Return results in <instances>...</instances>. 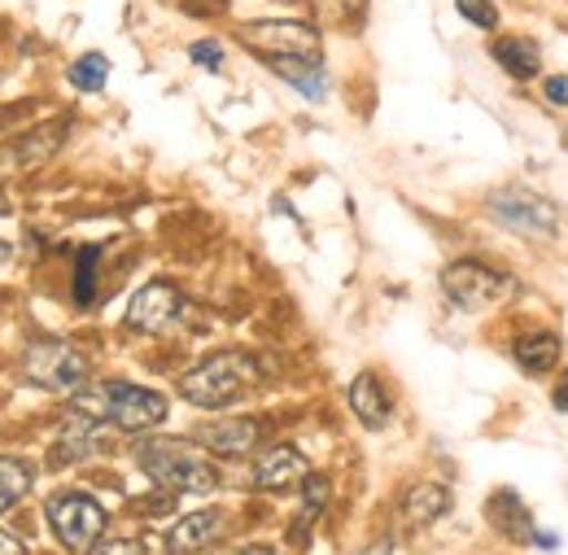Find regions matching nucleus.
I'll list each match as a JSON object with an SVG mask.
<instances>
[{"instance_id": "nucleus-17", "label": "nucleus", "mask_w": 568, "mask_h": 555, "mask_svg": "<svg viewBox=\"0 0 568 555\" xmlns=\"http://www.w3.org/2000/svg\"><path fill=\"white\" fill-rule=\"evenodd\" d=\"M516 367L525 372V376H547L556 363H560V337L556 333H525L516 346Z\"/></svg>"}, {"instance_id": "nucleus-2", "label": "nucleus", "mask_w": 568, "mask_h": 555, "mask_svg": "<svg viewBox=\"0 0 568 555\" xmlns=\"http://www.w3.org/2000/svg\"><path fill=\"white\" fill-rule=\"evenodd\" d=\"M258 363L254 354H241V350H223V354H211L206 363H197L193 372H184L180 381V394L184 403L202 407V412H223L232 403H241L254 385H258Z\"/></svg>"}, {"instance_id": "nucleus-15", "label": "nucleus", "mask_w": 568, "mask_h": 555, "mask_svg": "<svg viewBox=\"0 0 568 555\" xmlns=\"http://www.w3.org/2000/svg\"><path fill=\"white\" fill-rule=\"evenodd\" d=\"M351 412H355L367 428H385L389 424V394H385V385H381V376H372V372H363L355 376V385H351Z\"/></svg>"}, {"instance_id": "nucleus-3", "label": "nucleus", "mask_w": 568, "mask_h": 555, "mask_svg": "<svg viewBox=\"0 0 568 555\" xmlns=\"http://www.w3.org/2000/svg\"><path fill=\"white\" fill-rule=\"evenodd\" d=\"M136 460L141 468L171 494H214L219 490V473L214 464L193 446V442H180V437H149L136 446Z\"/></svg>"}, {"instance_id": "nucleus-32", "label": "nucleus", "mask_w": 568, "mask_h": 555, "mask_svg": "<svg viewBox=\"0 0 568 555\" xmlns=\"http://www.w3.org/2000/svg\"><path fill=\"white\" fill-rule=\"evenodd\" d=\"M236 555H276L272 547H263V543H254V547H241Z\"/></svg>"}, {"instance_id": "nucleus-8", "label": "nucleus", "mask_w": 568, "mask_h": 555, "mask_svg": "<svg viewBox=\"0 0 568 555\" xmlns=\"http://www.w3.org/2000/svg\"><path fill=\"white\" fill-rule=\"evenodd\" d=\"M241 40L263 53V58H302V62H320V31L306 27V22H245L241 27Z\"/></svg>"}, {"instance_id": "nucleus-24", "label": "nucleus", "mask_w": 568, "mask_h": 555, "mask_svg": "<svg viewBox=\"0 0 568 555\" xmlns=\"http://www.w3.org/2000/svg\"><path fill=\"white\" fill-rule=\"evenodd\" d=\"M455 9H459V18H464V22H473L477 31H495L498 27L495 0H455Z\"/></svg>"}, {"instance_id": "nucleus-9", "label": "nucleus", "mask_w": 568, "mask_h": 555, "mask_svg": "<svg viewBox=\"0 0 568 555\" xmlns=\"http://www.w3.org/2000/svg\"><path fill=\"white\" fill-rule=\"evenodd\" d=\"M180 311H184L180 289H175L171 280H153V284H144L141 293L132 297V306H128V329H136V333H166V329L180 320Z\"/></svg>"}, {"instance_id": "nucleus-13", "label": "nucleus", "mask_w": 568, "mask_h": 555, "mask_svg": "<svg viewBox=\"0 0 568 555\" xmlns=\"http://www.w3.org/2000/svg\"><path fill=\"white\" fill-rule=\"evenodd\" d=\"M486 521L495 525L503 538H511V543H534V521H529V507L520 503V494L516 490H498L495 498L486 503Z\"/></svg>"}, {"instance_id": "nucleus-14", "label": "nucleus", "mask_w": 568, "mask_h": 555, "mask_svg": "<svg viewBox=\"0 0 568 555\" xmlns=\"http://www.w3.org/2000/svg\"><path fill=\"white\" fill-rule=\"evenodd\" d=\"M495 62L507 70L511 79L529 83V79L542 74V49H538V40H529V36H503V40H495Z\"/></svg>"}, {"instance_id": "nucleus-34", "label": "nucleus", "mask_w": 568, "mask_h": 555, "mask_svg": "<svg viewBox=\"0 0 568 555\" xmlns=\"http://www.w3.org/2000/svg\"><path fill=\"white\" fill-rule=\"evenodd\" d=\"M4 259H9V245H4V241H0V263H4Z\"/></svg>"}, {"instance_id": "nucleus-25", "label": "nucleus", "mask_w": 568, "mask_h": 555, "mask_svg": "<svg viewBox=\"0 0 568 555\" xmlns=\"http://www.w3.org/2000/svg\"><path fill=\"white\" fill-rule=\"evenodd\" d=\"M189 58H193L197 67H206V70L223 67V49H219L214 40H197V44H189Z\"/></svg>"}, {"instance_id": "nucleus-28", "label": "nucleus", "mask_w": 568, "mask_h": 555, "mask_svg": "<svg viewBox=\"0 0 568 555\" xmlns=\"http://www.w3.org/2000/svg\"><path fill=\"white\" fill-rule=\"evenodd\" d=\"M88 555H141V543H132V538L128 543H97Z\"/></svg>"}, {"instance_id": "nucleus-4", "label": "nucleus", "mask_w": 568, "mask_h": 555, "mask_svg": "<svg viewBox=\"0 0 568 555\" xmlns=\"http://www.w3.org/2000/svg\"><path fill=\"white\" fill-rule=\"evenodd\" d=\"M486 206L495 214V223H503L507 232H516L525 241H551L560 232V210L551 206L542 193H534V189H520V184L495 189L486 198Z\"/></svg>"}, {"instance_id": "nucleus-27", "label": "nucleus", "mask_w": 568, "mask_h": 555, "mask_svg": "<svg viewBox=\"0 0 568 555\" xmlns=\"http://www.w3.org/2000/svg\"><path fill=\"white\" fill-rule=\"evenodd\" d=\"M227 9V0H184V13L193 18H219Z\"/></svg>"}, {"instance_id": "nucleus-12", "label": "nucleus", "mask_w": 568, "mask_h": 555, "mask_svg": "<svg viewBox=\"0 0 568 555\" xmlns=\"http://www.w3.org/2000/svg\"><path fill=\"white\" fill-rule=\"evenodd\" d=\"M306 477V460L297 446H272L254 460V486L258 490H288Z\"/></svg>"}, {"instance_id": "nucleus-23", "label": "nucleus", "mask_w": 568, "mask_h": 555, "mask_svg": "<svg viewBox=\"0 0 568 555\" xmlns=\"http://www.w3.org/2000/svg\"><path fill=\"white\" fill-rule=\"evenodd\" d=\"M97 263H101V250L79 254V268H74V302L79 306H92V297H97Z\"/></svg>"}, {"instance_id": "nucleus-21", "label": "nucleus", "mask_w": 568, "mask_h": 555, "mask_svg": "<svg viewBox=\"0 0 568 555\" xmlns=\"http://www.w3.org/2000/svg\"><path fill=\"white\" fill-rule=\"evenodd\" d=\"M31 464L27 460H13V455H0V512H9V507H18L22 503V494L31 490Z\"/></svg>"}, {"instance_id": "nucleus-26", "label": "nucleus", "mask_w": 568, "mask_h": 555, "mask_svg": "<svg viewBox=\"0 0 568 555\" xmlns=\"http://www.w3.org/2000/svg\"><path fill=\"white\" fill-rule=\"evenodd\" d=\"M542 92H547V101H551V105H568V74H547Z\"/></svg>"}, {"instance_id": "nucleus-19", "label": "nucleus", "mask_w": 568, "mask_h": 555, "mask_svg": "<svg viewBox=\"0 0 568 555\" xmlns=\"http://www.w3.org/2000/svg\"><path fill=\"white\" fill-rule=\"evenodd\" d=\"M446 512H450V490L446 486H416V490H407V498H403L407 525H433V521L446 516Z\"/></svg>"}, {"instance_id": "nucleus-22", "label": "nucleus", "mask_w": 568, "mask_h": 555, "mask_svg": "<svg viewBox=\"0 0 568 555\" xmlns=\"http://www.w3.org/2000/svg\"><path fill=\"white\" fill-rule=\"evenodd\" d=\"M105 79H110V58L105 53H83L71 67V83L79 92H101Z\"/></svg>"}, {"instance_id": "nucleus-31", "label": "nucleus", "mask_w": 568, "mask_h": 555, "mask_svg": "<svg viewBox=\"0 0 568 555\" xmlns=\"http://www.w3.org/2000/svg\"><path fill=\"white\" fill-rule=\"evenodd\" d=\"M346 13H351V22H363V18H367V0H346Z\"/></svg>"}, {"instance_id": "nucleus-7", "label": "nucleus", "mask_w": 568, "mask_h": 555, "mask_svg": "<svg viewBox=\"0 0 568 555\" xmlns=\"http://www.w3.org/2000/svg\"><path fill=\"white\" fill-rule=\"evenodd\" d=\"M22 376L36 390H67L74 394L88 381V359L67 342H31L22 354Z\"/></svg>"}, {"instance_id": "nucleus-30", "label": "nucleus", "mask_w": 568, "mask_h": 555, "mask_svg": "<svg viewBox=\"0 0 568 555\" xmlns=\"http://www.w3.org/2000/svg\"><path fill=\"white\" fill-rule=\"evenodd\" d=\"M551 403H556V412H568V367H565V376H560V390L551 394Z\"/></svg>"}, {"instance_id": "nucleus-20", "label": "nucleus", "mask_w": 568, "mask_h": 555, "mask_svg": "<svg viewBox=\"0 0 568 555\" xmlns=\"http://www.w3.org/2000/svg\"><path fill=\"white\" fill-rule=\"evenodd\" d=\"M328 477L324 473H306L302 477V516L293 521V543H306V525L324 512V503H328Z\"/></svg>"}, {"instance_id": "nucleus-1", "label": "nucleus", "mask_w": 568, "mask_h": 555, "mask_svg": "<svg viewBox=\"0 0 568 555\" xmlns=\"http://www.w3.org/2000/svg\"><path fill=\"white\" fill-rule=\"evenodd\" d=\"M71 412L97 420V424H114L123 433H149L153 424L166 420V398L144 390V385H123V381H110V385H97V390H74Z\"/></svg>"}, {"instance_id": "nucleus-10", "label": "nucleus", "mask_w": 568, "mask_h": 555, "mask_svg": "<svg viewBox=\"0 0 568 555\" xmlns=\"http://www.w3.org/2000/svg\"><path fill=\"white\" fill-rule=\"evenodd\" d=\"M263 437V424L250 416H236V420H214V424H202L197 428V446H206L211 455H250Z\"/></svg>"}, {"instance_id": "nucleus-18", "label": "nucleus", "mask_w": 568, "mask_h": 555, "mask_svg": "<svg viewBox=\"0 0 568 555\" xmlns=\"http://www.w3.org/2000/svg\"><path fill=\"white\" fill-rule=\"evenodd\" d=\"M267 67L281 74L284 83H293L302 97H311V101H320L324 92H328V74L320 62H302V58H267Z\"/></svg>"}, {"instance_id": "nucleus-29", "label": "nucleus", "mask_w": 568, "mask_h": 555, "mask_svg": "<svg viewBox=\"0 0 568 555\" xmlns=\"http://www.w3.org/2000/svg\"><path fill=\"white\" fill-rule=\"evenodd\" d=\"M0 555H27V543H22V538H13L9 529H0Z\"/></svg>"}, {"instance_id": "nucleus-33", "label": "nucleus", "mask_w": 568, "mask_h": 555, "mask_svg": "<svg viewBox=\"0 0 568 555\" xmlns=\"http://www.w3.org/2000/svg\"><path fill=\"white\" fill-rule=\"evenodd\" d=\"M363 555H394V543H376V547H367Z\"/></svg>"}, {"instance_id": "nucleus-5", "label": "nucleus", "mask_w": 568, "mask_h": 555, "mask_svg": "<svg viewBox=\"0 0 568 555\" xmlns=\"http://www.w3.org/2000/svg\"><path fill=\"white\" fill-rule=\"evenodd\" d=\"M442 289L464 311H490V306L507 302L516 293V280L507 276V272H495V268L477 263V259H459V263H450L442 272Z\"/></svg>"}, {"instance_id": "nucleus-6", "label": "nucleus", "mask_w": 568, "mask_h": 555, "mask_svg": "<svg viewBox=\"0 0 568 555\" xmlns=\"http://www.w3.org/2000/svg\"><path fill=\"white\" fill-rule=\"evenodd\" d=\"M49 525L58 534V543L71 555H88L101 543L105 529V507L88 494H58L49 498Z\"/></svg>"}, {"instance_id": "nucleus-11", "label": "nucleus", "mask_w": 568, "mask_h": 555, "mask_svg": "<svg viewBox=\"0 0 568 555\" xmlns=\"http://www.w3.org/2000/svg\"><path fill=\"white\" fill-rule=\"evenodd\" d=\"M223 529H227V516L219 507H202V512L175 521V529L166 534V547L175 555H197L206 552V547H214L223 538Z\"/></svg>"}, {"instance_id": "nucleus-16", "label": "nucleus", "mask_w": 568, "mask_h": 555, "mask_svg": "<svg viewBox=\"0 0 568 555\" xmlns=\"http://www.w3.org/2000/svg\"><path fill=\"white\" fill-rule=\"evenodd\" d=\"M92 451H101V424L71 412L67 424H62V433H58V460H62V464H79V460H88Z\"/></svg>"}]
</instances>
